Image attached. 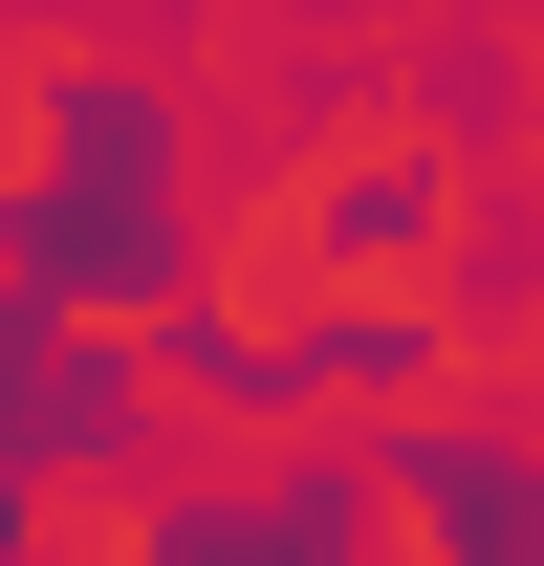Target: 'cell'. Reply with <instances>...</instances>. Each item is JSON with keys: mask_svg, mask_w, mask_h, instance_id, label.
Listing matches in <instances>:
<instances>
[{"mask_svg": "<svg viewBox=\"0 0 544 566\" xmlns=\"http://www.w3.org/2000/svg\"><path fill=\"white\" fill-rule=\"evenodd\" d=\"M66 132H44V175L0 197V283L22 305H175V109L153 87H44Z\"/></svg>", "mask_w": 544, "mask_h": 566, "instance_id": "6da1fadb", "label": "cell"}, {"mask_svg": "<svg viewBox=\"0 0 544 566\" xmlns=\"http://www.w3.org/2000/svg\"><path fill=\"white\" fill-rule=\"evenodd\" d=\"M218 392H262V415H305V392H414L436 370V305H327V327H197Z\"/></svg>", "mask_w": 544, "mask_h": 566, "instance_id": "7a4b0ae2", "label": "cell"}, {"mask_svg": "<svg viewBox=\"0 0 544 566\" xmlns=\"http://www.w3.org/2000/svg\"><path fill=\"white\" fill-rule=\"evenodd\" d=\"M436 240H458V197H436L414 153H370V175L305 197V262H436Z\"/></svg>", "mask_w": 544, "mask_h": 566, "instance_id": "3957f363", "label": "cell"}, {"mask_svg": "<svg viewBox=\"0 0 544 566\" xmlns=\"http://www.w3.org/2000/svg\"><path fill=\"white\" fill-rule=\"evenodd\" d=\"M501 132H523V44L458 22V44H436V153H501Z\"/></svg>", "mask_w": 544, "mask_h": 566, "instance_id": "277c9868", "label": "cell"}]
</instances>
